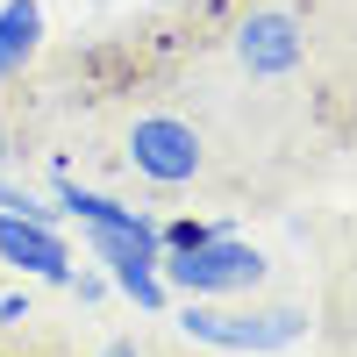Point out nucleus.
<instances>
[{
	"mask_svg": "<svg viewBox=\"0 0 357 357\" xmlns=\"http://www.w3.org/2000/svg\"><path fill=\"white\" fill-rule=\"evenodd\" d=\"M158 279L178 293V301H236V293H250L264 279V250H250L243 236L215 229L207 243L158 257Z\"/></svg>",
	"mask_w": 357,
	"mask_h": 357,
	"instance_id": "1",
	"label": "nucleus"
},
{
	"mask_svg": "<svg viewBox=\"0 0 357 357\" xmlns=\"http://www.w3.org/2000/svg\"><path fill=\"white\" fill-rule=\"evenodd\" d=\"M178 329L207 350H286L307 336V307H222V301H186Z\"/></svg>",
	"mask_w": 357,
	"mask_h": 357,
	"instance_id": "2",
	"label": "nucleus"
},
{
	"mask_svg": "<svg viewBox=\"0 0 357 357\" xmlns=\"http://www.w3.org/2000/svg\"><path fill=\"white\" fill-rule=\"evenodd\" d=\"M129 165L151 178V186H186L207 165V143H200L193 122H178V114H136L129 122Z\"/></svg>",
	"mask_w": 357,
	"mask_h": 357,
	"instance_id": "3",
	"label": "nucleus"
},
{
	"mask_svg": "<svg viewBox=\"0 0 357 357\" xmlns=\"http://www.w3.org/2000/svg\"><path fill=\"white\" fill-rule=\"evenodd\" d=\"M229 43H236V65L250 79H293L301 57H307V22L293 8H250Z\"/></svg>",
	"mask_w": 357,
	"mask_h": 357,
	"instance_id": "4",
	"label": "nucleus"
},
{
	"mask_svg": "<svg viewBox=\"0 0 357 357\" xmlns=\"http://www.w3.org/2000/svg\"><path fill=\"white\" fill-rule=\"evenodd\" d=\"M0 257H8L15 272H29V279H50V286L72 279V250H65V236H57V222L0 215Z\"/></svg>",
	"mask_w": 357,
	"mask_h": 357,
	"instance_id": "5",
	"label": "nucleus"
},
{
	"mask_svg": "<svg viewBox=\"0 0 357 357\" xmlns=\"http://www.w3.org/2000/svg\"><path fill=\"white\" fill-rule=\"evenodd\" d=\"M36 50H43V8L36 0H0V86L22 79Z\"/></svg>",
	"mask_w": 357,
	"mask_h": 357,
	"instance_id": "6",
	"label": "nucleus"
},
{
	"mask_svg": "<svg viewBox=\"0 0 357 357\" xmlns=\"http://www.w3.org/2000/svg\"><path fill=\"white\" fill-rule=\"evenodd\" d=\"M0 215H29V222H50V207H36L22 186H8V178H0Z\"/></svg>",
	"mask_w": 357,
	"mask_h": 357,
	"instance_id": "7",
	"label": "nucleus"
},
{
	"mask_svg": "<svg viewBox=\"0 0 357 357\" xmlns=\"http://www.w3.org/2000/svg\"><path fill=\"white\" fill-rule=\"evenodd\" d=\"M29 321V293H0V329H22Z\"/></svg>",
	"mask_w": 357,
	"mask_h": 357,
	"instance_id": "8",
	"label": "nucleus"
},
{
	"mask_svg": "<svg viewBox=\"0 0 357 357\" xmlns=\"http://www.w3.org/2000/svg\"><path fill=\"white\" fill-rule=\"evenodd\" d=\"M100 357H143V350H136V343H129V336H114V343H107V350H100Z\"/></svg>",
	"mask_w": 357,
	"mask_h": 357,
	"instance_id": "9",
	"label": "nucleus"
}]
</instances>
